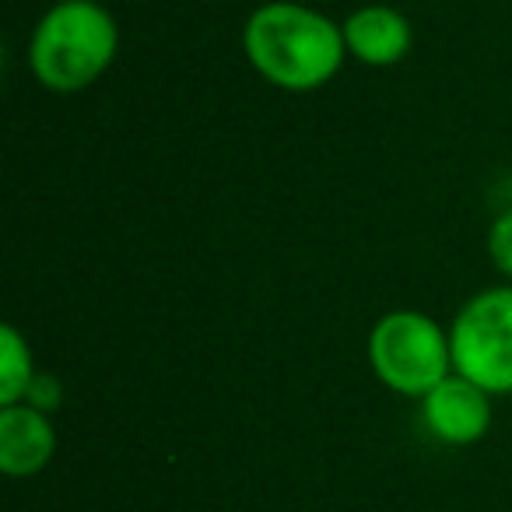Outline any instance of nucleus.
I'll use <instances>...</instances> for the list:
<instances>
[{
	"instance_id": "nucleus-1",
	"label": "nucleus",
	"mask_w": 512,
	"mask_h": 512,
	"mask_svg": "<svg viewBox=\"0 0 512 512\" xmlns=\"http://www.w3.org/2000/svg\"><path fill=\"white\" fill-rule=\"evenodd\" d=\"M242 53L253 71L285 92H316L344 67V29L323 11L271 0L249 15L242 29Z\"/></svg>"
},
{
	"instance_id": "nucleus-2",
	"label": "nucleus",
	"mask_w": 512,
	"mask_h": 512,
	"mask_svg": "<svg viewBox=\"0 0 512 512\" xmlns=\"http://www.w3.org/2000/svg\"><path fill=\"white\" fill-rule=\"evenodd\" d=\"M120 50L116 18L99 0H60L39 18L29 43V67L57 95L92 88Z\"/></svg>"
},
{
	"instance_id": "nucleus-3",
	"label": "nucleus",
	"mask_w": 512,
	"mask_h": 512,
	"mask_svg": "<svg viewBox=\"0 0 512 512\" xmlns=\"http://www.w3.org/2000/svg\"><path fill=\"white\" fill-rule=\"evenodd\" d=\"M369 362L379 383L404 397H425L453 372L449 334L425 313H386L369 334Z\"/></svg>"
},
{
	"instance_id": "nucleus-4",
	"label": "nucleus",
	"mask_w": 512,
	"mask_h": 512,
	"mask_svg": "<svg viewBox=\"0 0 512 512\" xmlns=\"http://www.w3.org/2000/svg\"><path fill=\"white\" fill-rule=\"evenodd\" d=\"M453 372L474 379L491 397L512 393V285L484 288L449 327Z\"/></svg>"
},
{
	"instance_id": "nucleus-5",
	"label": "nucleus",
	"mask_w": 512,
	"mask_h": 512,
	"mask_svg": "<svg viewBox=\"0 0 512 512\" xmlns=\"http://www.w3.org/2000/svg\"><path fill=\"white\" fill-rule=\"evenodd\" d=\"M428 432L446 446H470L484 439L491 428V393L481 390L474 379L449 372L439 386L421 397Z\"/></svg>"
},
{
	"instance_id": "nucleus-6",
	"label": "nucleus",
	"mask_w": 512,
	"mask_h": 512,
	"mask_svg": "<svg viewBox=\"0 0 512 512\" xmlns=\"http://www.w3.org/2000/svg\"><path fill=\"white\" fill-rule=\"evenodd\" d=\"M57 453V428L32 404L0 407V470L8 477H32L50 467Z\"/></svg>"
},
{
	"instance_id": "nucleus-7",
	"label": "nucleus",
	"mask_w": 512,
	"mask_h": 512,
	"mask_svg": "<svg viewBox=\"0 0 512 512\" xmlns=\"http://www.w3.org/2000/svg\"><path fill=\"white\" fill-rule=\"evenodd\" d=\"M344 46L365 67H393L411 53V22L390 4H365L344 18Z\"/></svg>"
},
{
	"instance_id": "nucleus-8",
	"label": "nucleus",
	"mask_w": 512,
	"mask_h": 512,
	"mask_svg": "<svg viewBox=\"0 0 512 512\" xmlns=\"http://www.w3.org/2000/svg\"><path fill=\"white\" fill-rule=\"evenodd\" d=\"M36 379L32 348L22 337V330L0 327V407L22 404Z\"/></svg>"
},
{
	"instance_id": "nucleus-9",
	"label": "nucleus",
	"mask_w": 512,
	"mask_h": 512,
	"mask_svg": "<svg viewBox=\"0 0 512 512\" xmlns=\"http://www.w3.org/2000/svg\"><path fill=\"white\" fill-rule=\"evenodd\" d=\"M488 253H491V264L512 278V211L498 214L495 225L488 232Z\"/></svg>"
},
{
	"instance_id": "nucleus-10",
	"label": "nucleus",
	"mask_w": 512,
	"mask_h": 512,
	"mask_svg": "<svg viewBox=\"0 0 512 512\" xmlns=\"http://www.w3.org/2000/svg\"><path fill=\"white\" fill-rule=\"evenodd\" d=\"M22 404H32V407H39V411H53V407H60V383L53 376H39L36 372V379H32Z\"/></svg>"
}]
</instances>
